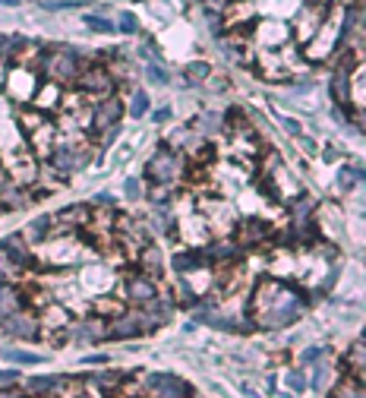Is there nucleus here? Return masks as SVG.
Listing matches in <instances>:
<instances>
[{"instance_id":"nucleus-42","label":"nucleus","mask_w":366,"mask_h":398,"mask_svg":"<svg viewBox=\"0 0 366 398\" xmlns=\"http://www.w3.org/2000/svg\"><path fill=\"white\" fill-rule=\"evenodd\" d=\"M95 202H98V206H111L114 197H111V193H98V197H95Z\"/></svg>"},{"instance_id":"nucleus-23","label":"nucleus","mask_w":366,"mask_h":398,"mask_svg":"<svg viewBox=\"0 0 366 398\" xmlns=\"http://www.w3.org/2000/svg\"><path fill=\"white\" fill-rule=\"evenodd\" d=\"M218 127H221V117L215 111H206L199 120H196V130H199V133H215Z\"/></svg>"},{"instance_id":"nucleus-33","label":"nucleus","mask_w":366,"mask_h":398,"mask_svg":"<svg viewBox=\"0 0 366 398\" xmlns=\"http://www.w3.org/2000/svg\"><path fill=\"white\" fill-rule=\"evenodd\" d=\"M189 76H196V79H208V64H202V60L189 64Z\"/></svg>"},{"instance_id":"nucleus-44","label":"nucleus","mask_w":366,"mask_h":398,"mask_svg":"<svg viewBox=\"0 0 366 398\" xmlns=\"http://www.w3.org/2000/svg\"><path fill=\"white\" fill-rule=\"evenodd\" d=\"M0 398H19V392H10V389H0Z\"/></svg>"},{"instance_id":"nucleus-1","label":"nucleus","mask_w":366,"mask_h":398,"mask_svg":"<svg viewBox=\"0 0 366 398\" xmlns=\"http://www.w3.org/2000/svg\"><path fill=\"white\" fill-rule=\"evenodd\" d=\"M180 168H183L180 155H174L171 149H158L152 158H148L146 174H148V180H152V184H171V180L180 177Z\"/></svg>"},{"instance_id":"nucleus-3","label":"nucleus","mask_w":366,"mask_h":398,"mask_svg":"<svg viewBox=\"0 0 366 398\" xmlns=\"http://www.w3.org/2000/svg\"><path fill=\"white\" fill-rule=\"evenodd\" d=\"M146 389L152 392V398H189L193 395V389L174 373H148Z\"/></svg>"},{"instance_id":"nucleus-9","label":"nucleus","mask_w":366,"mask_h":398,"mask_svg":"<svg viewBox=\"0 0 366 398\" xmlns=\"http://www.w3.org/2000/svg\"><path fill=\"white\" fill-rule=\"evenodd\" d=\"M196 322L212 326V329H221V332H247V329H249V326H243V322H237V320H228V316L212 313V310H199V313H196Z\"/></svg>"},{"instance_id":"nucleus-26","label":"nucleus","mask_w":366,"mask_h":398,"mask_svg":"<svg viewBox=\"0 0 366 398\" xmlns=\"http://www.w3.org/2000/svg\"><path fill=\"white\" fill-rule=\"evenodd\" d=\"M146 111H148V95H146V92H133V98H130V117L136 120Z\"/></svg>"},{"instance_id":"nucleus-13","label":"nucleus","mask_w":366,"mask_h":398,"mask_svg":"<svg viewBox=\"0 0 366 398\" xmlns=\"http://www.w3.org/2000/svg\"><path fill=\"white\" fill-rule=\"evenodd\" d=\"M54 76L57 79H76L79 76V66H76V51H60L54 57Z\"/></svg>"},{"instance_id":"nucleus-37","label":"nucleus","mask_w":366,"mask_h":398,"mask_svg":"<svg viewBox=\"0 0 366 398\" xmlns=\"http://www.w3.org/2000/svg\"><path fill=\"white\" fill-rule=\"evenodd\" d=\"M120 376L117 373H95V382H101V386H111V382H117Z\"/></svg>"},{"instance_id":"nucleus-21","label":"nucleus","mask_w":366,"mask_h":398,"mask_svg":"<svg viewBox=\"0 0 366 398\" xmlns=\"http://www.w3.org/2000/svg\"><path fill=\"white\" fill-rule=\"evenodd\" d=\"M206 259H234L237 256V244H215L208 247V253H202Z\"/></svg>"},{"instance_id":"nucleus-12","label":"nucleus","mask_w":366,"mask_h":398,"mask_svg":"<svg viewBox=\"0 0 366 398\" xmlns=\"http://www.w3.org/2000/svg\"><path fill=\"white\" fill-rule=\"evenodd\" d=\"M51 165L57 168L60 174H73V171H79V168H83V155L73 152L70 146H60V149L51 155Z\"/></svg>"},{"instance_id":"nucleus-41","label":"nucleus","mask_w":366,"mask_h":398,"mask_svg":"<svg viewBox=\"0 0 366 398\" xmlns=\"http://www.w3.org/2000/svg\"><path fill=\"white\" fill-rule=\"evenodd\" d=\"M206 23H208V29H212V32H215V35H218V16H215V13H212V10H208V13H206Z\"/></svg>"},{"instance_id":"nucleus-25","label":"nucleus","mask_w":366,"mask_h":398,"mask_svg":"<svg viewBox=\"0 0 366 398\" xmlns=\"http://www.w3.org/2000/svg\"><path fill=\"white\" fill-rule=\"evenodd\" d=\"M146 76L152 79L155 86H167V83H171V76H167V70H165V66H161V64H155V60L146 66Z\"/></svg>"},{"instance_id":"nucleus-15","label":"nucleus","mask_w":366,"mask_h":398,"mask_svg":"<svg viewBox=\"0 0 366 398\" xmlns=\"http://www.w3.org/2000/svg\"><path fill=\"white\" fill-rule=\"evenodd\" d=\"M139 269H142V275H146V279H158V275H161V250L155 244H148L146 250H142Z\"/></svg>"},{"instance_id":"nucleus-8","label":"nucleus","mask_w":366,"mask_h":398,"mask_svg":"<svg viewBox=\"0 0 366 398\" xmlns=\"http://www.w3.org/2000/svg\"><path fill=\"white\" fill-rule=\"evenodd\" d=\"M0 250H4V256L13 262V266H19V269H29L32 253H29V247L23 244V238H19V234H6V238L0 240Z\"/></svg>"},{"instance_id":"nucleus-4","label":"nucleus","mask_w":366,"mask_h":398,"mask_svg":"<svg viewBox=\"0 0 366 398\" xmlns=\"http://www.w3.org/2000/svg\"><path fill=\"white\" fill-rule=\"evenodd\" d=\"M76 83L83 92H95V95H105V98L114 92V79L107 73V66H85L76 76Z\"/></svg>"},{"instance_id":"nucleus-34","label":"nucleus","mask_w":366,"mask_h":398,"mask_svg":"<svg viewBox=\"0 0 366 398\" xmlns=\"http://www.w3.org/2000/svg\"><path fill=\"white\" fill-rule=\"evenodd\" d=\"M322 354H325V348H307V351L300 354V361H303V363H316Z\"/></svg>"},{"instance_id":"nucleus-40","label":"nucleus","mask_w":366,"mask_h":398,"mask_svg":"<svg viewBox=\"0 0 366 398\" xmlns=\"http://www.w3.org/2000/svg\"><path fill=\"white\" fill-rule=\"evenodd\" d=\"M16 380H19L16 370H0V382H16Z\"/></svg>"},{"instance_id":"nucleus-32","label":"nucleus","mask_w":366,"mask_h":398,"mask_svg":"<svg viewBox=\"0 0 366 398\" xmlns=\"http://www.w3.org/2000/svg\"><path fill=\"white\" fill-rule=\"evenodd\" d=\"M348 361H350V363H357V370H360V373H363V339H360V341H357V345H354V348H350V354H348Z\"/></svg>"},{"instance_id":"nucleus-16","label":"nucleus","mask_w":366,"mask_h":398,"mask_svg":"<svg viewBox=\"0 0 366 398\" xmlns=\"http://www.w3.org/2000/svg\"><path fill=\"white\" fill-rule=\"evenodd\" d=\"M174 269L180 272H196V269H206V256L202 250H183V253L174 256Z\"/></svg>"},{"instance_id":"nucleus-19","label":"nucleus","mask_w":366,"mask_h":398,"mask_svg":"<svg viewBox=\"0 0 366 398\" xmlns=\"http://www.w3.org/2000/svg\"><path fill=\"white\" fill-rule=\"evenodd\" d=\"M338 180H341L344 190H354V184L363 180V165H344L341 174H338Z\"/></svg>"},{"instance_id":"nucleus-18","label":"nucleus","mask_w":366,"mask_h":398,"mask_svg":"<svg viewBox=\"0 0 366 398\" xmlns=\"http://www.w3.org/2000/svg\"><path fill=\"white\" fill-rule=\"evenodd\" d=\"M73 335H76L79 341L101 339V335H105V326H98L95 320H85V322H79V326H73Z\"/></svg>"},{"instance_id":"nucleus-30","label":"nucleus","mask_w":366,"mask_h":398,"mask_svg":"<svg viewBox=\"0 0 366 398\" xmlns=\"http://www.w3.org/2000/svg\"><path fill=\"white\" fill-rule=\"evenodd\" d=\"M45 13H64V10H79V4H64V0H47V4H42Z\"/></svg>"},{"instance_id":"nucleus-36","label":"nucleus","mask_w":366,"mask_h":398,"mask_svg":"<svg viewBox=\"0 0 366 398\" xmlns=\"http://www.w3.org/2000/svg\"><path fill=\"white\" fill-rule=\"evenodd\" d=\"M338 395H344V398H363V386H341V392Z\"/></svg>"},{"instance_id":"nucleus-27","label":"nucleus","mask_w":366,"mask_h":398,"mask_svg":"<svg viewBox=\"0 0 366 398\" xmlns=\"http://www.w3.org/2000/svg\"><path fill=\"white\" fill-rule=\"evenodd\" d=\"M85 215H89V209H85V206H70V209H64V212H60V218H64V221H85Z\"/></svg>"},{"instance_id":"nucleus-43","label":"nucleus","mask_w":366,"mask_h":398,"mask_svg":"<svg viewBox=\"0 0 366 398\" xmlns=\"http://www.w3.org/2000/svg\"><path fill=\"white\" fill-rule=\"evenodd\" d=\"M107 357L105 354H95V357H85V363H105Z\"/></svg>"},{"instance_id":"nucleus-22","label":"nucleus","mask_w":366,"mask_h":398,"mask_svg":"<svg viewBox=\"0 0 366 398\" xmlns=\"http://www.w3.org/2000/svg\"><path fill=\"white\" fill-rule=\"evenodd\" d=\"M47 228H51V218H47V215H38V218L29 225V240H32V244H38V240L45 238Z\"/></svg>"},{"instance_id":"nucleus-2","label":"nucleus","mask_w":366,"mask_h":398,"mask_svg":"<svg viewBox=\"0 0 366 398\" xmlns=\"http://www.w3.org/2000/svg\"><path fill=\"white\" fill-rule=\"evenodd\" d=\"M148 329H155L148 313H120L117 320L105 329V335H111V339H136V335L148 332Z\"/></svg>"},{"instance_id":"nucleus-17","label":"nucleus","mask_w":366,"mask_h":398,"mask_svg":"<svg viewBox=\"0 0 366 398\" xmlns=\"http://www.w3.org/2000/svg\"><path fill=\"white\" fill-rule=\"evenodd\" d=\"M0 357L10 363H25V367H38V363H45L42 354H32V351H16V348H4L0 351Z\"/></svg>"},{"instance_id":"nucleus-20","label":"nucleus","mask_w":366,"mask_h":398,"mask_svg":"<svg viewBox=\"0 0 366 398\" xmlns=\"http://www.w3.org/2000/svg\"><path fill=\"white\" fill-rule=\"evenodd\" d=\"M64 382V376H32L29 392H45V389H57Z\"/></svg>"},{"instance_id":"nucleus-31","label":"nucleus","mask_w":366,"mask_h":398,"mask_svg":"<svg viewBox=\"0 0 366 398\" xmlns=\"http://www.w3.org/2000/svg\"><path fill=\"white\" fill-rule=\"evenodd\" d=\"M288 386L294 389V392H303V389H307V376L297 373V370H290V373H288Z\"/></svg>"},{"instance_id":"nucleus-6","label":"nucleus","mask_w":366,"mask_h":398,"mask_svg":"<svg viewBox=\"0 0 366 398\" xmlns=\"http://www.w3.org/2000/svg\"><path fill=\"white\" fill-rule=\"evenodd\" d=\"M120 117H124V105H120L114 95H107L98 107H95V130H107V133L117 130Z\"/></svg>"},{"instance_id":"nucleus-28","label":"nucleus","mask_w":366,"mask_h":398,"mask_svg":"<svg viewBox=\"0 0 366 398\" xmlns=\"http://www.w3.org/2000/svg\"><path fill=\"white\" fill-rule=\"evenodd\" d=\"M120 32H124V35H133V32H139V19L133 16V13H124V16H120V25H117Z\"/></svg>"},{"instance_id":"nucleus-5","label":"nucleus","mask_w":366,"mask_h":398,"mask_svg":"<svg viewBox=\"0 0 366 398\" xmlns=\"http://www.w3.org/2000/svg\"><path fill=\"white\" fill-rule=\"evenodd\" d=\"M0 326H4L6 335H13V339H35L38 335V320L32 313H13L6 316V320H0Z\"/></svg>"},{"instance_id":"nucleus-14","label":"nucleus","mask_w":366,"mask_h":398,"mask_svg":"<svg viewBox=\"0 0 366 398\" xmlns=\"http://www.w3.org/2000/svg\"><path fill=\"white\" fill-rule=\"evenodd\" d=\"M19 307H23V294L13 285H4V281H0V320L19 313Z\"/></svg>"},{"instance_id":"nucleus-7","label":"nucleus","mask_w":366,"mask_h":398,"mask_svg":"<svg viewBox=\"0 0 366 398\" xmlns=\"http://www.w3.org/2000/svg\"><path fill=\"white\" fill-rule=\"evenodd\" d=\"M126 298L136 300V303H152L155 298H158V288H155L152 279H146V275H130L124 285Z\"/></svg>"},{"instance_id":"nucleus-29","label":"nucleus","mask_w":366,"mask_h":398,"mask_svg":"<svg viewBox=\"0 0 366 398\" xmlns=\"http://www.w3.org/2000/svg\"><path fill=\"white\" fill-rule=\"evenodd\" d=\"M124 193H126V199L130 202H136L139 197H142V184L136 177H126V184H124Z\"/></svg>"},{"instance_id":"nucleus-10","label":"nucleus","mask_w":366,"mask_h":398,"mask_svg":"<svg viewBox=\"0 0 366 398\" xmlns=\"http://www.w3.org/2000/svg\"><path fill=\"white\" fill-rule=\"evenodd\" d=\"M348 92H350V60H344L331 73V95H335L338 105H348Z\"/></svg>"},{"instance_id":"nucleus-38","label":"nucleus","mask_w":366,"mask_h":398,"mask_svg":"<svg viewBox=\"0 0 366 398\" xmlns=\"http://www.w3.org/2000/svg\"><path fill=\"white\" fill-rule=\"evenodd\" d=\"M281 127L288 133H294V136H300V124H297V120H290V117H281Z\"/></svg>"},{"instance_id":"nucleus-11","label":"nucleus","mask_w":366,"mask_h":398,"mask_svg":"<svg viewBox=\"0 0 366 398\" xmlns=\"http://www.w3.org/2000/svg\"><path fill=\"white\" fill-rule=\"evenodd\" d=\"M268 234H272V228L268 225H262V221H256V218H243V225H240V247H253V244H259V240H266Z\"/></svg>"},{"instance_id":"nucleus-39","label":"nucleus","mask_w":366,"mask_h":398,"mask_svg":"<svg viewBox=\"0 0 366 398\" xmlns=\"http://www.w3.org/2000/svg\"><path fill=\"white\" fill-rule=\"evenodd\" d=\"M171 120V107H158L155 111V124H167Z\"/></svg>"},{"instance_id":"nucleus-24","label":"nucleus","mask_w":366,"mask_h":398,"mask_svg":"<svg viewBox=\"0 0 366 398\" xmlns=\"http://www.w3.org/2000/svg\"><path fill=\"white\" fill-rule=\"evenodd\" d=\"M83 23L89 25L92 32H105V35H107V32H114V23H111V19L98 16V13H92V16H83Z\"/></svg>"},{"instance_id":"nucleus-35","label":"nucleus","mask_w":366,"mask_h":398,"mask_svg":"<svg viewBox=\"0 0 366 398\" xmlns=\"http://www.w3.org/2000/svg\"><path fill=\"white\" fill-rule=\"evenodd\" d=\"M325 373H329V367H325V363H316V376H313V386L319 389L322 382H325Z\"/></svg>"}]
</instances>
